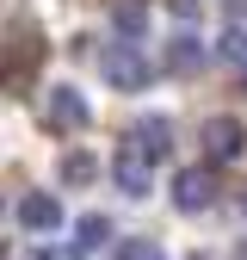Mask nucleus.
Here are the masks:
<instances>
[{"instance_id": "nucleus-4", "label": "nucleus", "mask_w": 247, "mask_h": 260, "mask_svg": "<svg viewBox=\"0 0 247 260\" xmlns=\"http://www.w3.org/2000/svg\"><path fill=\"white\" fill-rule=\"evenodd\" d=\"M105 81H117V87H142V81H148V69H142L136 44H117V50H105Z\"/></svg>"}, {"instance_id": "nucleus-6", "label": "nucleus", "mask_w": 247, "mask_h": 260, "mask_svg": "<svg viewBox=\"0 0 247 260\" xmlns=\"http://www.w3.org/2000/svg\"><path fill=\"white\" fill-rule=\"evenodd\" d=\"M210 192H216V186H210V174H204V168L173 174V205H179V211H204V205H210Z\"/></svg>"}, {"instance_id": "nucleus-7", "label": "nucleus", "mask_w": 247, "mask_h": 260, "mask_svg": "<svg viewBox=\"0 0 247 260\" xmlns=\"http://www.w3.org/2000/svg\"><path fill=\"white\" fill-rule=\"evenodd\" d=\"M130 143L148 155V161H167V143H173V124L167 118H142L136 130H130Z\"/></svg>"}, {"instance_id": "nucleus-11", "label": "nucleus", "mask_w": 247, "mask_h": 260, "mask_svg": "<svg viewBox=\"0 0 247 260\" xmlns=\"http://www.w3.org/2000/svg\"><path fill=\"white\" fill-rule=\"evenodd\" d=\"M105 236H111L105 217H80V223H74V248H93V242H105Z\"/></svg>"}, {"instance_id": "nucleus-5", "label": "nucleus", "mask_w": 247, "mask_h": 260, "mask_svg": "<svg viewBox=\"0 0 247 260\" xmlns=\"http://www.w3.org/2000/svg\"><path fill=\"white\" fill-rule=\"evenodd\" d=\"M204 155L210 161H235L241 155V124L235 118H210L204 124Z\"/></svg>"}, {"instance_id": "nucleus-12", "label": "nucleus", "mask_w": 247, "mask_h": 260, "mask_svg": "<svg viewBox=\"0 0 247 260\" xmlns=\"http://www.w3.org/2000/svg\"><path fill=\"white\" fill-rule=\"evenodd\" d=\"M111 260H167V254L154 248V242H136V236H130V242H117V254H111Z\"/></svg>"}, {"instance_id": "nucleus-14", "label": "nucleus", "mask_w": 247, "mask_h": 260, "mask_svg": "<svg viewBox=\"0 0 247 260\" xmlns=\"http://www.w3.org/2000/svg\"><path fill=\"white\" fill-rule=\"evenodd\" d=\"M44 260H80V248H62V242H50V248H44Z\"/></svg>"}, {"instance_id": "nucleus-3", "label": "nucleus", "mask_w": 247, "mask_h": 260, "mask_svg": "<svg viewBox=\"0 0 247 260\" xmlns=\"http://www.w3.org/2000/svg\"><path fill=\"white\" fill-rule=\"evenodd\" d=\"M19 230H37V236L62 230V205L50 199V192H31V199H19Z\"/></svg>"}, {"instance_id": "nucleus-10", "label": "nucleus", "mask_w": 247, "mask_h": 260, "mask_svg": "<svg viewBox=\"0 0 247 260\" xmlns=\"http://www.w3.org/2000/svg\"><path fill=\"white\" fill-rule=\"evenodd\" d=\"M167 62H173V69H185V75H192L198 62H204V50H198V38H173V50H167Z\"/></svg>"}, {"instance_id": "nucleus-8", "label": "nucleus", "mask_w": 247, "mask_h": 260, "mask_svg": "<svg viewBox=\"0 0 247 260\" xmlns=\"http://www.w3.org/2000/svg\"><path fill=\"white\" fill-rule=\"evenodd\" d=\"M111 19H117V31H124V38H142V25H148L142 0H111Z\"/></svg>"}, {"instance_id": "nucleus-2", "label": "nucleus", "mask_w": 247, "mask_h": 260, "mask_svg": "<svg viewBox=\"0 0 247 260\" xmlns=\"http://www.w3.org/2000/svg\"><path fill=\"white\" fill-rule=\"evenodd\" d=\"M44 112H50L56 130H80V124H87V100H80L74 87H50V93H44Z\"/></svg>"}, {"instance_id": "nucleus-9", "label": "nucleus", "mask_w": 247, "mask_h": 260, "mask_svg": "<svg viewBox=\"0 0 247 260\" xmlns=\"http://www.w3.org/2000/svg\"><path fill=\"white\" fill-rule=\"evenodd\" d=\"M223 62L247 81V25H235V31H223Z\"/></svg>"}, {"instance_id": "nucleus-13", "label": "nucleus", "mask_w": 247, "mask_h": 260, "mask_svg": "<svg viewBox=\"0 0 247 260\" xmlns=\"http://www.w3.org/2000/svg\"><path fill=\"white\" fill-rule=\"evenodd\" d=\"M62 174H68L74 186H87V180H93V155H80V149H74V155H62Z\"/></svg>"}, {"instance_id": "nucleus-1", "label": "nucleus", "mask_w": 247, "mask_h": 260, "mask_svg": "<svg viewBox=\"0 0 247 260\" xmlns=\"http://www.w3.org/2000/svg\"><path fill=\"white\" fill-rule=\"evenodd\" d=\"M111 174H117V186L130 192V199H148V155H142L136 143H124V149H117Z\"/></svg>"}, {"instance_id": "nucleus-15", "label": "nucleus", "mask_w": 247, "mask_h": 260, "mask_svg": "<svg viewBox=\"0 0 247 260\" xmlns=\"http://www.w3.org/2000/svg\"><path fill=\"white\" fill-rule=\"evenodd\" d=\"M241 260H247V242H241Z\"/></svg>"}]
</instances>
